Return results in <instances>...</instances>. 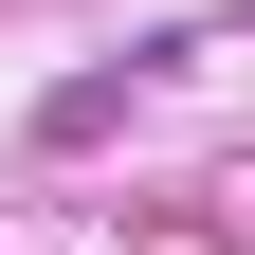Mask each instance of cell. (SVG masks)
Wrapping results in <instances>:
<instances>
[{
  "label": "cell",
  "instance_id": "obj_1",
  "mask_svg": "<svg viewBox=\"0 0 255 255\" xmlns=\"http://www.w3.org/2000/svg\"><path fill=\"white\" fill-rule=\"evenodd\" d=\"M128 91H146V55H128V73H73V91H55L37 128H55V146H91V128H128Z\"/></svg>",
  "mask_w": 255,
  "mask_h": 255
}]
</instances>
